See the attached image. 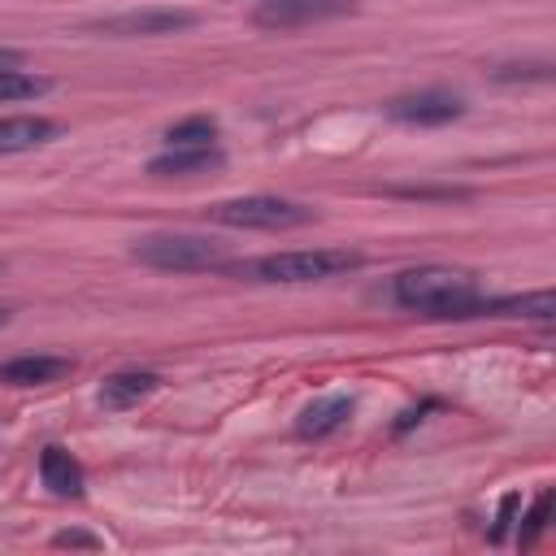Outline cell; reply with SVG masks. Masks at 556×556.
<instances>
[{
  "label": "cell",
  "mask_w": 556,
  "mask_h": 556,
  "mask_svg": "<svg viewBox=\"0 0 556 556\" xmlns=\"http://www.w3.org/2000/svg\"><path fill=\"white\" fill-rule=\"evenodd\" d=\"M356 265H361V252H348V248H300V252L256 256V261L239 265V274H248L256 282H326Z\"/></svg>",
  "instance_id": "2"
},
{
  "label": "cell",
  "mask_w": 556,
  "mask_h": 556,
  "mask_svg": "<svg viewBox=\"0 0 556 556\" xmlns=\"http://www.w3.org/2000/svg\"><path fill=\"white\" fill-rule=\"evenodd\" d=\"M74 365H70V356H13V361H4L0 365V382L4 387H43V382H56V378H65Z\"/></svg>",
  "instance_id": "13"
},
{
  "label": "cell",
  "mask_w": 556,
  "mask_h": 556,
  "mask_svg": "<svg viewBox=\"0 0 556 556\" xmlns=\"http://www.w3.org/2000/svg\"><path fill=\"white\" fill-rule=\"evenodd\" d=\"M348 13V0H265L256 13V26H295V22H317Z\"/></svg>",
  "instance_id": "14"
},
{
  "label": "cell",
  "mask_w": 556,
  "mask_h": 556,
  "mask_svg": "<svg viewBox=\"0 0 556 556\" xmlns=\"http://www.w3.org/2000/svg\"><path fill=\"white\" fill-rule=\"evenodd\" d=\"M217 135H222L217 117H208V113H191V117L174 122L161 139H165V148H208V143H217Z\"/></svg>",
  "instance_id": "15"
},
{
  "label": "cell",
  "mask_w": 556,
  "mask_h": 556,
  "mask_svg": "<svg viewBox=\"0 0 556 556\" xmlns=\"http://www.w3.org/2000/svg\"><path fill=\"white\" fill-rule=\"evenodd\" d=\"M226 156L217 152V143L208 148H165L148 161V174L156 178H187V174H208V169H222Z\"/></svg>",
  "instance_id": "10"
},
{
  "label": "cell",
  "mask_w": 556,
  "mask_h": 556,
  "mask_svg": "<svg viewBox=\"0 0 556 556\" xmlns=\"http://www.w3.org/2000/svg\"><path fill=\"white\" fill-rule=\"evenodd\" d=\"M317 213L300 200L282 195H239V200H217L208 204V222L230 226V230H295L308 226Z\"/></svg>",
  "instance_id": "3"
},
{
  "label": "cell",
  "mask_w": 556,
  "mask_h": 556,
  "mask_svg": "<svg viewBox=\"0 0 556 556\" xmlns=\"http://www.w3.org/2000/svg\"><path fill=\"white\" fill-rule=\"evenodd\" d=\"M26 52L22 48H0V70H22Z\"/></svg>",
  "instance_id": "19"
},
{
  "label": "cell",
  "mask_w": 556,
  "mask_h": 556,
  "mask_svg": "<svg viewBox=\"0 0 556 556\" xmlns=\"http://www.w3.org/2000/svg\"><path fill=\"white\" fill-rule=\"evenodd\" d=\"M39 482H43L56 500H83V486H87L83 465H78L61 443H48V447L39 452Z\"/></svg>",
  "instance_id": "8"
},
{
  "label": "cell",
  "mask_w": 556,
  "mask_h": 556,
  "mask_svg": "<svg viewBox=\"0 0 556 556\" xmlns=\"http://www.w3.org/2000/svg\"><path fill=\"white\" fill-rule=\"evenodd\" d=\"M200 17L191 9H169V4H148V9H130L104 22H91L96 35H113V39H156V35H178L191 30Z\"/></svg>",
  "instance_id": "5"
},
{
  "label": "cell",
  "mask_w": 556,
  "mask_h": 556,
  "mask_svg": "<svg viewBox=\"0 0 556 556\" xmlns=\"http://www.w3.org/2000/svg\"><path fill=\"white\" fill-rule=\"evenodd\" d=\"M135 261L152 265V269H213L226 261L222 243L208 235H182V230H165V235H143L135 239Z\"/></svg>",
  "instance_id": "4"
},
{
  "label": "cell",
  "mask_w": 556,
  "mask_h": 556,
  "mask_svg": "<svg viewBox=\"0 0 556 556\" xmlns=\"http://www.w3.org/2000/svg\"><path fill=\"white\" fill-rule=\"evenodd\" d=\"M352 408H356L352 395H326V400H313V404L295 417V434H300V439H326V434H334V430L348 426Z\"/></svg>",
  "instance_id": "11"
},
{
  "label": "cell",
  "mask_w": 556,
  "mask_h": 556,
  "mask_svg": "<svg viewBox=\"0 0 556 556\" xmlns=\"http://www.w3.org/2000/svg\"><path fill=\"white\" fill-rule=\"evenodd\" d=\"M547 508H552V491H543V495L534 500V508H530V517H526V521H530V530L521 534V543H530V539H534V534L547 526Z\"/></svg>",
  "instance_id": "17"
},
{
  "label": "cell",
  "mask_w": 556,
  "mask_h": 556,
  "mask_svg": "<svg viewBox=\"0 0 556 556\" xmlns=\"http://www.w3.org/2000/svg\"><path fill=\"white\" fill-rule=\"evenodd\" d=\"M52 543H56V547H96V539L83 534V530H61Z\"/></svg>",
  "instance_id": "18"
},
{
  "label": "cell",
  "mask_w": 556,
  "mask_h": 556,
  "mask_svg": "<svg viewBox=\"0 0 556 556\" xmlns=\"http://www.w3.org/2000/svg\"><path fill=\"white\" fill-rule=\"evenodd\" d=\"M391 300L400 308L426 313V317H473L482 287L469 269L452 265H417L391 278Z\"/></svg>",
  "instance_id": "1"
},
{
  "label": "cell",
  "mask_w": 556,
  "mask_h": 556,
  "mask_svg": "<svg viewBox=\"0 0 556 556\" xmlns=\"http://www.w3.org/2000/svg\"><path fill=\"white\" fill-rule=\"evenodd\" d=\"M61 135V126L43 113H13V117H0V156H13V152H35L43 143H52Z\"/></svg>",
  "instance_id": "7"
},
{
  "label": "cell",
  "mask_w": 556,
  "mask_h": 556,
  "mask_svg": "<svg viewBox=\"0 0 556 556\" xmlns=\"http://www.w3.org/2000/svg\"><path fill=\"white\" fill-rule=\"evenodd\" d=\"M156 387H161V374H152V369H117V374H109L104 387H100V408L126 413V408H135L139 400H148Z\"/></svg>",
  "instance_id": "9"
},
{
  "label": "cell",
  "mask_w": 556,
  "mask_h": 556,
  "mask_svg": "<svg viewBox=\"0 0 556 556\" xmlns=\"http://www.w3.org/2000/svg\"><path fill=\"white\" fill-rule=\"evenodd\" d=\"M4 321H9V308H0V326H4Z\"/></svg>",
  "instance_id": "20"
},
{
  "label": "cell",
  "mask_w": 556,
  "mask_h": 556,
  "mask_svg": "<svg viewBox=\"0 0 556 556\" xmlns=\"http://www.w3.org/2000/svg\"><path fill=\"white\" fill-rule=\"evenodd\" d=\"M473 317H530V321H552L556 317V300H552V291H530V295H500V300H491V295H482L478 300V308H473Z\"/></svg>",
  "instance_id": "12"
},
{
  "label": "cell",
  "mask_w": 556,
  "mask_h": 556,
  "mask_svg": "<svg viewBox=\"0 0 556 556\" xmlns=\"http://www.w3.org/2000/svg\"><path fill=\"white\" fill-rule=\"evenodd\" d=\"M460 113H465V100L452 91H413V96H395L387 104V117L404 122V126H447Z\"/></svg>",
  "instance_id": "6"
},
{
  "label": "cell",
  "mask_w": 556,
  "mask_h": 556,
  "mask_svg": "<svg viewBox=\"0 0 556 556\" xmlns=\"http://www.w3.org/2000/svg\"><path fill=\"white\" fill-rule=\"evenodd\" d=\"M0 269H4V265H0Z\"/></svg>",
  "instance_id": "21"
},
{
  "label": "cell",
  "mask_w": 556,
  "mask_h": 556,
  "mask_svg": "<svg viewBox=\"0 0 556 556\" xmlns=\"http://www.w3.org/2000/svg\"><path fill=\"white\" fill-rule=\"evenodd\" d=\"M52 83L39 78V74H26V70H0V104H13V100H35L43 96Z\"/></svg>",
  "instance_id": "16"
}]
</instances>
